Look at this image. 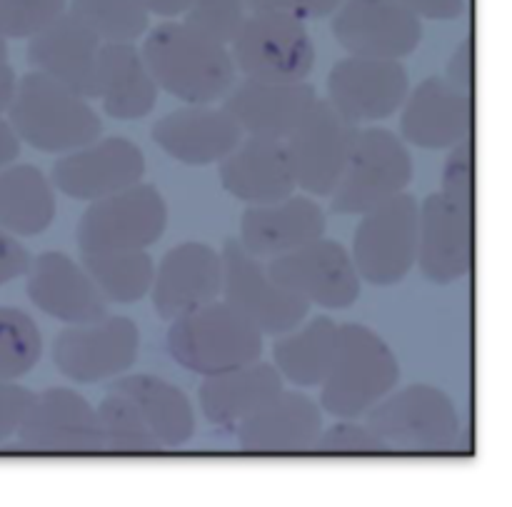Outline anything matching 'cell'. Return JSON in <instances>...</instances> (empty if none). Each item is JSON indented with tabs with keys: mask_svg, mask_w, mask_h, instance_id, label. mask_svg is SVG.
Returning <instances> with one entry per match:
<instances>
[{
	"mask_svg": "<svg viewBox=\"0 0 512 507\" xmlns=\"http://www.w3.org/2000/svg\"><path fill=\"white\" fill-rule=\"evenodd\" d=\"M140 55L158 90L188 105H213L238 83L228 45L198 33L183 20L155 25L145 35Z\"/></svg>",
	"mask_w": 512,
	"mask_h": 507,
	"instance_id": "cell-1",
	"label": "cell"
},
{
	"mask_svg": "<svg viewBox=\"0 0 512 507\" xmlns=\"http://www.w3.org/2000/svg\"><path fill=\"white\" fill-rule=\"evenodd\" d=\"M8 123L18 140L40 153H73L103 133L100 115L90 103L48 75H23L15 85Z\"/></svg>",
	"mask_w": 512,
	"mask_h": 507,
	"instance_id": "cell-2",
	"label": "cell"
},
{
	"mask_svg": "<svg viewBox=\"0 0 512 507\" xmlns=\"http://www.w3.org/2000/svg\"><path fill=\"white\" fill-rule=\"evenodd\" d=\"M400 380L390 345L360 323L338 325V348L320 383V403L340 420H355L388 398Z\"/></svg>",
	"mask_w": 512,
	"mask_h": 507,
	"instance_id": "cell-3",
	"label": "cell"
},
{
	"mask_svg": "<svg viewBox=\"0 0 512 507\" xmlns=\"http://www.w3.org/2000/svg\"><path fill=\"white\" fill-rule=\"evenodd\" d=\"M165 343L175 363L205 378L258 363L263 353V333L225 300L173 320Z\"/></svg>",
	"mask_w": 512,
	"mask_h": 507,
	"instance_id": "cell-4",
	"label": "cell"
},
{
	"mask_svg": "<svg viewBox=\"0 0 512 507\" xmlns=\"http://www.w3.org/2000/svg\"><path fill=\"white\" fill-rule=\"evenodd\" d=\"M365 428L390 450L448 453L460 435V415L448 393L435 385L415 383L370 408Z\"/></svg>",
	"mask_w": 512,
	"mask_h": 507,
	"instance_id": "cell-5",
	"label": "cell"
},
{
	"mask_svg": "<svg viewBox=\"0 0 512 507\" xmlns=\"http://www.w3.org/2000/svg\"><path fill=\"white\" fill-rule=\"evenodd\" d=\"M413 180V160L398 135L383 128H358L348 165L330 195L335 215H365L405 193Z\"/></svg>",
	"mask_w": 512,
	"mask_h": 507,
	"instance_id": "cell-6",
	"label": "cell"
},
{
	"mask_svg": "<svg viewBox=\"0 0 512 507\" xmlns=\"http://www.w3.org/2000/svg\"><path fill=\"white\" fill-rule=\"evenodd\" d=\"M235 70L265 83H305L315 68V43L303 20L283 13H253L233 38Z\"/></svg>",
	"mask_w": 512,
	"mask_h": 507,
	"instance_id": "cell-7",
	"label": "cell"
},
{
	"mask_svg": "<svg viewBox=\"0 0 512 507\" xmlns=\"http://www.w3.org/2000/svg\"><path fill=\"white\" fill-rule=\"evenodd\" d=\"M168 225V205L155 185L115 193L88 205L78 223L80 253H123L158 243Z\"/></svg>",
	"mask_w": 512,
	"mask_h": 507,
	"instance_id": "cell-8",
	"label": "cell"
},
{
	"mask_svg": "<svg viewBox=\"0 0 512 507\" xmlns=\"http://www.w3.org/2000/svg\"><path fill=\"white\" fill-rule=\"evenodd\" d=\"M418 208L413 195L400 193L363 215L350 253L360 280L385 288L413 270L418 258Z\"/></svg>",
	"mask_w": 512,
	"mask_h": 507,
	"instance_id": "cell-9",
	"label": "cell"
},
{
	"mask_svg": "<svg viewBox=\"0 0 512 507\" xmlns=\"http://www.w3.org/2000/svg\"><path fill=\"white\" fill-rule=\"evenodd\" d=\"M223 300L250 320L263 335H285L308 318L310 303L280 288L258 258L248 255L238 240H225Z\"/></svg>",
	"mask_w": 512,
	"mask_h": 507,
	"instance_id": "cell-10",
	"label": "cell"
},
{
	"mask_svg": "<svg viewBox=\"0 0 512 507\" xmlns=\"http://www.w3.org/2000/svg\"><path fill=\"white\" fill-rule=\"evenodd\" d=\"M358 125L348 123L328 100L308 110L298 128L283 140L295 188L313 195H333L348 165Z\"/></svg>",
	"mask_w": 512,
	"mask_h": 507,
	"instance_id": "cell-11",
	"label": "cell"
},
{
	"mask_svg": "<svg viewBox=\"0 0 512 507\" xmlns=\"http://www.w3.org/2000/svg\"><path fill=\"white\" fill-rule=\"evenodd\" d=\"M140 330L125 315H105L88 325H68L53 343V360L75 383H100L123 375L138 360Z\"/></svg>",
	"mask_w": 512,
	"mask_h": 507,
	"instance_id": "cell-12",
	"label": "cell"
},
{
	"mask_svg": "<svg viewBox=\"0 0 512 507\" xmlns=\"http://www.w3.org/2000/svg\"><path fill=\"white\" fill-rule=\"evenodd\" d=\"M268 275L288 293L328 310L350 308L360 298V275L350 250L338 240L318 238L270 260Z\"/></svg>",
	"mask_w": 512,
	"mask_h": 507,
	"instance_id": "cell-13",
	"label": "cell"
},
{
	"mask_svg": "<svg viewBox=\"0 0 512 507\" xmlns=\"http://www.w3.org/2000/svg\"><path fill=\"white\" fill-rule=\"evenodd\" d=\"M408 93L410 80L400 60L348 55L328 75V103L358 128L390 118Z\"/></svg>",
	"mask_w": 512,
	"mask_h": 507,
	"instance_id": "cell-14",
	"label": "cell"
},
{
	"mask_svg": "<svg viewBox=\"0 0 512 507\" xmlns=\"http://www.w3.org/2000/svg\"><path fill=\"white\" fill-rule=\"evenodd\" d=\"M145 155L128 138H98L85 148L65 153L53 165V185L68 198L95 200L143 183Z\"/></svg>",
	"mask_w": 512,
	"mask_h": 507,
	"instance_id": "cell-15",
	"label": "cell"
},
{
	"mask_svg": "<svg viewBox=\"0 0 512 507\" xmlns=\"http://www.w3.org/2000/svg\"><path fill=\"white\" fill-rule=\"evenodd\" d=\"M25 448L55 455L103 453L95 408L75 390L48 388L33 395L18 428Z\"/></svg>",
	"mask_w": 512,
	"mask_h": 507,
	"instance_id": "cell-16",
	"label": "cell"
},
{
	"mask_svg": "<svg viewBox=\"0 0 512 507\" xmlns=\"http://www.w3.org/2000/svg\"><path fill=\"white\" fill-rule=\"evenodd\" d=\"M425 278L450 285L475 263V218L443 193H430L418 208V258Z\"/></svg>",
	"mask_w": 512,
	"mask_h": 507,
	"instance_id": "cell-17",
	"label": "cell"
},
{
	"mask_svg": "<svg viewBox=\"0 0 512 507\" xmlns=\"http://www.w3.org/2000/svg\"><path fill=\"white\" fill-rule=\"evenodd\" d=\"M333 35L358 58L400 60L420 45L423 23L395 0H340Z\"/></svg>",
	"mask_w": 512,
	"mask_h": 507,
	"instance_id": "cell-18",
	"label": "cell"
},
{
	"mask_svg": "<svg viewBox=\"0 0 512 507\" xmlns=\"http://www.w3.org/2000/svg\"><path fill=\"white\" fill-rule=\"evenodd\" d=\"M153 305L168 323L215 303L223 293V260L208 243H180L155 265Z\"/></svg>",
	"mask_w": 512,
	"mask_h": 507,
	"instance_id": "cell-19",
	"label": "cell"
},
{
	"mask_svg": "<svg viewBox=\"0 0 512 507\" xmlns=\"http://www.w3.org/2000/svg\"><path fill=\"white\" fill-rule=\"evenodd\" d=\"M25 290L38 310L65 325H88L108 315V300L70 255L50 250L30 260Z\"/></svg>",
	"mask_w": 512,
	"mask_h": 507,
	"instance_id": "cell-20",
	"label": "cell"
},
{
	"mask_svg": "<svg viewBox=\"0 0 512 507\" xmlns=\"http://www.w3.org/2000/svg\"><path fill=\"white\" fill-rule=\"evenodd\" d=\"M473 123V95L435 75L408 93L400 115V133L418 148L443 150L470 140Z\"/></svg>",
	"mask_w": 512,
	"mask_h": 507,
	"instance_id": "cell-21",
	"label": "cell"
},
{
	"mask_svg": "<svg viewBox=\"0 0 512 507\" xmlns=\"http://www.w3.org/2000/svg\"><path fill=\"white\" fill-rule=\"evenodd\" d=\"M315 103L318 93L308 83H265L243 78L228 90L223 110L250 138L285 140Z\"/></svg>",
	"mask_w": 512,
	"mask_h": 507,
	"instance_id": "cell-22",
	"label": "cell"
},
{
	"mask_svg": "<svg viewBox=\"0 0 512 507\" xmlns=\"http://www.w3.org/2000/svg\"><path fill=\"white\" fill-rule=\"evenodd\" d=\"M100 43L78 18L63 13L53 25L30 38L28 60L38 73L58 80L80 98H98Z\"/></svg>",
	"mask_w": 512,
	"mask_h": 507,
	"instance_id": "cell-23",
	"label": "cell"
},
{
	"mask_svg": "<svg viewBox=\"0 0 512 507\" xmlns=\"http://www.w3.org/2000/svg\"><path fill=\"white\" fill-rule=\"evenodd\" d=\"M235 430L250 455H300L313 453L325 428L323 413L308 395L283 390Z\"/></svg>",
	"mask_w": 512,
	"mask_h": 507,
	"instance_id": "cell-24",
	"label": "cell"
},
{
	"mask_svg": "<svg viewBox=\"0 0 512 507\" xmlns=\"http://www.w3.org/2000/svg\"><path fill=\"white\" fill-rule=\"evenodd\" d=\"M323 208L308 195H290L270 205H248L240 220L243 250L253 258H280L325 235Z\"/></svg>",
	"mask_w": 512,
	"mask_h": 507,
	"instance_id": "cell-25",
	"label": "cell"
},
{
	"mask_svg": "<svg viewBox=\"0 0 512 507\" xmlns=\"http://www.w3.org/2000/svg\"><path fill=\"white\" fill-rule=\"evenodd\" d=\"M150 135L170 158L195 168L220 163L243 140V130L235 120L223 108L213 105H185L173 110L153 125Z\"/></svg>",
	"mask_w": 512,
	"mask_h": 507,
	"instance_id": "cell-26",
	"label": "cell"
},
{
	"mask_svg": "<svg viewBox=\"0 0 512 507\" xmlns=\"http://www.w3.org/2000/svg\"><path fill=\"white\" fill-rule=\"evenodd\" d=\"M220 183L248 205H270L293 195L295 180L283 140L248 138L220 160Z\"/></svg>",
	"mask_w": 512,
	"mask_h": 507,
	"instance_id": "cell-27",
	"label": "cell"
},
{
	"mask_svg": "<svg viewBox=\"0 0 512 507\" xmlns=\"http://www.w3.org/2000/svg\"><path fill=\"white\" fill-rule=\"evenodd\" d=\"M108 393L120 395L138 410L163 450L180 448L195 435V415L188 395L158 375H123L110 383Z\"/></svg>",
	"mask_w": 512,
	"mask_h": 507,
	"instance_id": "cell-28",
	"label": "cell"
},
{
	"mask_svg": "<svg viewBox=\"0 0 512 507\" xmlns=\"http://www.w3.org/2000/svg\"><path fill=\"white\" fill-rule=\"evenodd\" d=\"M283 390V378L275 365L258 360L245 368L205 378L200 385V408L208 423L235 430Z\"/></svg>",
	"mask_w": 512,
	"mask_h": 507,
	"instance_id": "cell-29",
	"label": "cell"
},
{
	"mask_svg": "<svg viewBox=\"0 0 512 507\" xmlns=\"http://www.w3.org/2000/svg\"><path fill=\"white\" fill-rule=\"evenodd\" d=\"M158 85L150 78L140 50L133 45L100 48L98 98L103 110L115 120L145 118L158 103Z\"/></svg>",
	"mask_w": 512,
	"mask_h": 507,
	"instance_id": "cell-30",
	"label": "cell"
},
{
	"mask_svg": "<svg viewBox=\"0 0 512 507\" xmlns=\"http://www.w3.org/2000/svg\"><path fill=\"white\" fill-rule=\"evenodd\" d=\"M55 220V190L48 175L30 163L0 170V230L40 235Z\"/></svg>",
	"mask_w": 512,
	"mask_h": 507,
	"instance_id": "cell-31",
	"label": "cell"
},
{
	"mask_svg": "<svg viewBox=\"0 0 512 507\" xmlns=\"http://www.w3.org/2000/svg\"><path fill=\"white\" fill-rule=\"evenodd\" d=\"M338 325L328 315H318L295 333L280 335L275 343V370L298 388H315L328 375L338 348Z\"/></svg>",
	"mask_w": 512,
	"mask_h": 507,
	"instance_id": "cell-32",
	"label": "cell"
},
{
	"mask_svg": "<svg viewBox=\"0 0 512 507\" xmlns=\"http://www.w3.org/2000/svg\"><path fill=\"white\" fill-rule=\"evenodd\" d=\"M80 268L88 273L105 300L113 303H138L153 288L155 263L145 250L123 253H83Z\"/></svg>",
	"mask_w": 512,
	"mask_h": 507,
	"instance_id": "cell-33",
	"label": "cell"
},
{
	"mask_svg": "<svg viewBox=\"0 0 512 507\" xmlns=\"http://www.w3.org/2000/svg\"><path fill=\"white\" fill-rule=\"evenodd\" d=\"M68 13L103 45H133L150 30V13L140 0H70Z\"/></svg>",
	"mask_w": 512,
	"mask_h": 507,
	"instance_id": "cell-34",
	"label": "cell"
},
{
	"mask_svg": "<svg viewBox=\"0 0 512 507\" xmlns=\"http://www.w3.org/2000/svg\"><path fill=\"white\" fill-rule=\"evenodd\" d=\"M100 425L103 453L113 455H155L163 453L158 440L150 435L148 425L140 418L138 410L120 395L108 393L103 403L95 408Z\"/></svg>",
	"mask_w": 512,
	"mask_h": 507,
	"instance_id": "cell-35",
	"label": "cell"
},
{
	"mask_svg": "<svg viewBox=\"0 0 512 507\" xmlns=\"http://www.w3.org/2000/svg\"><path fill=\"white\" fill-rule=\"evenodd\" d=\"M43 338L38 323L18 308L0 305V380H18L38 365Z\"/></svg>",
	"mask_w": 512,
	"mask_h": 507,
	"instance_id": "cell-36",
	"label": "cell"
},
{
	"mask_svg": "<svg viewBox=\"0 0 512 507\" xmlns=\"http://www.w3.org/2000/svg\"><path fill=\"white\" fill-rule=\"evenodd\" d=\"M248 18V0H193L183 23L198 33L228 45Z\"/></svg>",
	"mask_w": 512,
	"mask_h": 507,
	"instance_id": "cell-37",
	"label": "cell"
},
{
	"mask_svg": "<svg viewBox=\"0 0 512 507\" xmlns=\"http://www.w3.org/2000/svg\"><path fill=\"white\" fill-rule=\"evenodd\" d=\"M63 13H68V0H0V35L35 38Z\"/></svg>",
	"mask_w": 512,
	"mask_h": 507,
	"instance_id": "cell-38",
	"label": "cell"
},
{
	"mask_svg": "<svg viewBox=\"0 0 512 507\" xmlns=\"http://www.w3.org/2000/svg\"><path fill=\"white\" fill-rule=\"evenodd\" d=\"M313 453L320 455H388L393 450L365 425L343 420L333 428L323 430L315 443Z\"/></svg>",
	"mask_w": 512,
	"mask_h": 507,
	"instance_id": "cell-39",
	"label": "cell"
},
{
	"mask_svg": "<svg viewBox=\"0 0 512 507\" xmlns=\"http://www.w3.org/2000/svg\"><path fill=\"white\" fill-rule=\"evenodd\" d=\"M473 140H463L450 150L448 160H445L443 170V190L440 193L448 195L463 208L475 210V153Z\"/></svg>",
	"mask_w": 512,
	"mask_h": 507,
	"instance_id": "cell-40",
	"label": "cell"
},
{
	"mask_svg": "<svg viewBox=\"0 0 512 507\" xmlns=\"http://www.w3.org/2000/svg\"><path fill=\"white\" fill-rule=\"evenodd\" d=\"M33 403V393L15 380H0V443L18 433L25 410Z\"/></svg>",
	"mask_w": 512,
	"mask_h": 507,
	"instance_id": "cell-41",
	"label": "cell"
},
{
	"mask_svg": "<svg viewBox=\"0 0 512 507\" xmlns=\"http://www.w3.org/2000/svg\"><path fill=\"white\" fill-rule=\"evenodd\" d=\"M340 0H248L253 13H283L298 20H318L333 15Z\"/></svg>",
	"mask_w": 512,
	"mask_h": 507,
	"instance_id": "cell-42",
	"label": "cell"
},
{
	"mask_svg": "<svg viewBox=\"0 0 512 507\" xmlns=\"http://www.w3.org/2000/svg\"><path fill=\"white\" fill-rule=\"evenodd\" d=\"M30 268V253L23 248V243L0 230V285L10 283V280L20 278L28 273Z\"/></svg>",
	"mask_w": 512,
	"mask_h": 507,
	"instance_id": "cell-43",
	"label": "cell"
},
{
	"mask_svg": "<svg viewBox=\"0 0 512 507\" xmlns=\"http://www.w3.org/2000/svg\"><path fill=\"white\" fill-rule=\"evenodd\" d=\"M445 80L450 85H455L463 93H470L475 88V63H473V38H465L458 45L453 58L448 60V68H445Z\"/></svg>",
	"mask_w": 512,
	"mask_h": 507,
	"instance_id": "cell-44",
	"label": "cell"
},
{
	"mask_svg": "<svg viewBox=\"0 0 512 507\" xmlns=\"http://www.w3.org/2000/svg\"><path fill=\"white\" fill-rule=\"evenodd\" d=\"M395 3L413 13L415 18L453 20L465 13V0H395Z\"/></svg>",
	"mask_w": 512,
	"mask_h": 507,
	"instance_id": "cell-45",
	"label": "cell"
},
{
	"mask_svg": "<svg viewBox=\"0 0 512 507\" xmlns=\"http://www.w3.org/2000/svg\"><path fill=\"white\" fill-rule=\"evenodd\" d=\"M20 155V140L18 135L13 133L8 120L0 115V170L13 165V160Z\"/></svg>",
	"mask_w": 512,
	"mask_h": 507,
	"instance_id": "cell-46",
	"label": "cell"
},
{
	"mask_svg": "<svg viewBox=\"0 0 512 507\" xmlns=\"http://www.w3.org/2000/svg\"><path fill=\"white\" fill-rule=\"evenodd\" d=\"M145 5V10L153 15H160V18L175 20L178 15H183L185 10L190 8L193 0H140Z\"/></svg>",
	"mask_w": 512,
	"mask_h": 507,
	"instance_id": "cell-47",
	"label": "cell"
},
{
	"mask_svg": "<svg viewBox=\"0 0 512 507\" xmlns=\"http://www.w3.org/2000/svg\"><path fill=\"white\" fill-rule=\"evenodd\" d=\"M15 85H18V78H15L13 68L8 63L0 65V115L8 113L10 103H13Z\"/></svg>",
	"mask_w": 512,
	"mask_h": 507,
	"instance_id": "cell-48",
	"label": "cell"
},
{
	"mask_svg": "<svg viewBox=\"0 0 512 507\" xmlns=\"http://www.w3.org/2000/svg\"><path fill=\"white\" fill-rule=\"evenodd\" d=\"M5 63H8V40L0 35V65H5Z\"/></svg>",
	"mask_w": 512,
	"mask_h": 507,
	"instance_id": "cell-49",
	"label": "cell"
}]
</instances>
